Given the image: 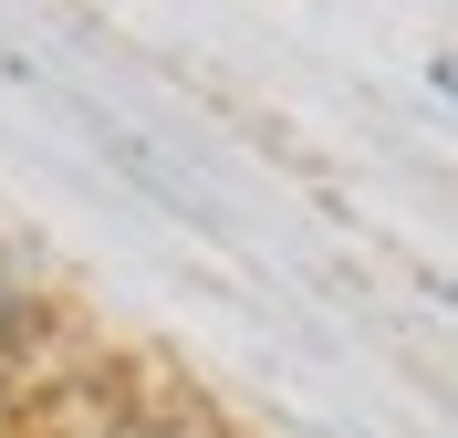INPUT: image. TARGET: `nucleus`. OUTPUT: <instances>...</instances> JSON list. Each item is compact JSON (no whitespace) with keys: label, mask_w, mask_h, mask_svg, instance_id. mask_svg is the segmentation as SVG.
Returning <instances> with one entry per match:
<instances>
[{"label":"nucleus","mask_w":458,"mask_h":438,"mask_svg":"<svg viewBox=\"0 0 458 438\" xmlns=\"http://www.w3.org/2000/svg\"><path fill=\"white\" fill-rule=\"evenodd\" d=\"M21 313H31V303H21V271H11V251H0V355L21 345Z\"/></svg>","instance_id":"obj_1"},{"label":"nucleus","mask_w":458,"mask_h":438,"mask_svg":"<svg viewBox=\"0 0 458 438\" xmlns=\"http://www.w3.org/2000/svg\"><path fill=\"white\" fill-rule=\"evenodd\" d=\"M428 94H437V105H458V53H437V63H428Z\"/></svg>","instance_id":"obj_2"},{"label":"nucleus","mask_w":458,"mask_h":438,"mask_svg":"<svg viewBox=\"0 0 458 438\" xmlns=\"http://www.w3.org/2000/svg\"><path fill=\"white\" fill-rule=\"evenodd\" d=\"M437 303H448V313H458V282H437Z\"/></svg>","instance_id":"obj_3"}]
</instances>
